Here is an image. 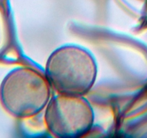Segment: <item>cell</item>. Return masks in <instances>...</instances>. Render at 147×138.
Segmentation results:
<instances>
[{"mask_svg":"<svg viewBox=\"0 0 147 138\" xmlns=\"http://www.w3.org/2000/svg\"><path fill=\"white\" fill-rule=\"evenodd\" d=\"M45 122L55 137H79L91 129L94 112L90 102L83 96L58 93L46 106Z\"/></svg>","mask_w":147,"mask_h":138,"instance_id":"obj_3","label":"cell"},{"mask_svg":"<svg viewBox=\"0 0 147 138\" xmlns=\"http://www.w3.org/2000/svg\"><path fill=\"white\" fill-rule=\"evenodd\" d=\"M45 76L58 93L83 96L94 85L97 64L86 49L64 45L50 55L46 63Z\"/></svg>","mask_w":147,"mask_h":138,"instance_id":"obj_1","label":"cell"},{"mask_svg":"<svg viewBox=\"0 0 147 138\" xmlns=\"http://www.w3.org/2000/svg\"><path fill=\"white\" fill-rule=\"evenodd\" d=\"M51 87L45 74L32 68H20L4 80L1 96L6 108L14 116L31 117L47 106Z\"/></svg>","mask_w":147,"mask_h":138,"instance_id":"obj_2","label":"cell"}]
</instances>
